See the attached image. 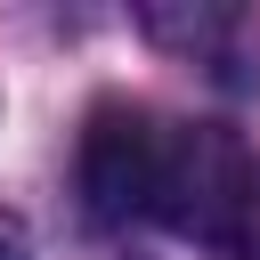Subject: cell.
Segmentation results:
<instances>
[{
  "instance_id": "cell-2",
  "label": "cell",
  "mask_w": 260,
  "mask_h": 260,
  "mask_svg": "<svg viewBox=\"0 0 260 260\" xmlns=\"http://www.w3.org/2000/svg\"><path fill=\"white\" fill-rule=\"evenodd\" d=\"M154 146H162V114L154 106H130V98H98L89 122H81V211L98 228H130L146 219V195H154Z\"/></svg>"
},
{
  "instance_id": "cell-3",
  "label": "cell",
  "mask_w": 260,
  "mask_h": 260,
  "mask_svg": "<svg viewBox=\"0 0 260 260\" xmlns=\"http://www.w3.org/2000/svg\"><path fill=\"white\" fill-rule=\"evenodd\" d=\"M0 260H32V236H24L16 211H0Z\"/></svg>"
},
{
  "instance_id": "cell-1",
  "label": "cell",
  "mask_w": 260,
  "mask_h": 260,
  "mask_svg": "<svg viewBox=\"0 0 260 260\" xmlns=\"http://www.w3.org/2000/svg\"><path fill=\"white\" fill-rule=\"evenodd\" d=\"M146 219L211 260H260V154L244 146V130L162 114Z\"/></svg>"
}]
</instances>
